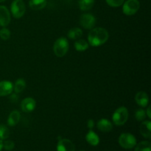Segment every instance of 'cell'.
Wrapping results in <instances>:
<instances>
[{"mask_svg":"<svg viewBox=\"0 0 151 151\" xmlns=\"http://www.w3.org/2000/svg\"><path fill=\"white\" fill-rule=\"evenodd\" d=\"M81 151H86V150H81Z\"/></svg>","mask_w":151,"mask_h":151,"instance_id":"cell-32","label":"cell"},{"mask_svg":"<svg viewBox=\"0 0 151 151\" xmlns=\"http://www.w3.org/2000/svg\"><path fill=\"white\" fill-rule=\"evenodd\" d=\"M13 90V85L8 81H0V97L7 96L12 93Z\"/></svg>","mask_w":151,"mask_h":151,"instance_id":"cell-11","label":"cell"},{"mask_svg":"<svg viewBox=\"0 0 151 151\" xmlns=\"http://www.w3.org/2000/svg\"><path fill=\"white\" fill-rule=\"evenodd\" d=\"M68 50H69V42L66 38L61 37L58 38L54 43L53 51L57 57H63L67 53Z\"/></svg>","mask_w":151,"mask_h":151,"instance_id":"cell-2","label":"cell"},{"mask_svg":"<svg viewBox=\"0 0 151 151\" xmlns=\"http://www.w3.org/2000/svg\"><path fill=\"white\" fill-rule=\"evenodd\" d=\"M26 88V81L23 78H19L15 83L14 86H13V90L16 94L21 93Z\"/></svg>","mask_w":151,"mask_h":151,"instance_id":"cell-19","label":"cell"},{"mask_svg":"<svg viewBox=\"0 0 151 151\" xmlns=\"http://www.w3.org/2000/svg\"><path fill=\"white\" fill-rule=\"evenodd\" d=\"M20 113L18 111H13L8 116L7 125L10 127L16 125L20 120Z\"/></svg>","mask_w":151,"mask_h":151,"instance_id":"cell-16","label":"cell"},{"mask_svg":"<svg viewBox=\"0 0 151 151\" xmlns=\"http://www.w3.org/2000/svg\"><path fill=\"white\" fill-rule=\"evenodd\" d=\"M11 32L7 28L3 27L2 29H0V38L4 41H7L10 38Z\"/></svg>","mask_w":151,"mask_h":151,"instance_id":"cell-24","label":"cell"},{"mask_svg":"<svg viewBox=\"0 0 151 151\" xmlns=\"http://www.w3.org/2000/svg\"><path fill=\"white\" fill-rule=\"evenodd\" d=\"M5 0H0V2H3V1H4Z\"/></svg>","mask_w":151,"mask_h":151,"instance_id":"cell-31","label":"cell"},{"mask_svg":"<svg viewBox=\"0 0 151 151\" xmlns=\"http://www.w3.org/2000/svg\"><path fill=\"white\" fill-rule=\"evenodd\" d=\"M10 12L5 6L0 5V26L5 27L10 24Z\"/></svg>","mask_w":151,"mask_h":151,"instance_id":"cell-10","label":"cell"},{"mask_svg":"<svg viewBox=\"0 0 151 151\" xmlns=\"http://www.w3.org/2000/svg\"><path fill=\"white\" fill-rule=\"evenodd\" d=\"M57 151H75V146L71 140L60 139L58 142Z\"/></svg>","mask_w":151,"mask_h":151,"instance_id":"cell-9","label":"cell"},{"mask_svg":"<svg viewBox=\"0 0 151 151\" xmlns=\"http://www.w3.org/2000/svg\"><path fill=\"white\" fill-rule=\"evenodd\" d=\"M83 35V31L81 28L75 27L72 28L68 32V36L69 38L72 40H77L81 38V37Z\"/></svg>","mask_w":151,"mask_h":151,"instance_id":"cell-21","label":"cell"},{"mask_svg":"<svg viewBox=\"0 0 151 151\" xmlns=\"http://www.w3.org/2000/svg\"><path fill=\"white\" fill-rule=\"evenodd\" d=\"M36 106V102L32 97H26L21 103V109L25 113H30L33 111Z\"/></svg>","mask_w":151,"mask_h":151,"instance_id":"cell-8","label":"cell"},{"mask_svg":"<svg viewBox=\"0 0 151 151\" xmlns=\"http://www.w3.org/2000/svg\"><path fill=\"white\" fill-rule=\"evenodd\" d=\"M135 117L137 121H143L146 117V112L142 109H137L135 113Z\"/></svg>","mask_w":151,"mask_h":151,"instance_id":"cell-25","label":"cell"},{"mask_svg":"<svg viewBox=\"0 0 151 151\" xmlns=\"http://www.w3.org/2000/svg\"><path fill=\"white\" fill-rule=\"evenodd\" d=\"M140 7V3L138 0H127L123 4L122 11L126 16H132L137 13Z\"/></svg>","mask_w":151,"mask_h":151,"instance_id":"cell-6","label":"cell"},{"mask_svg":"<svg viewBox=\"0 0 151 151\" xmlns=\"http://www.w3.org/2000/svg\"><path fill=\"white\" fill-rule=\"evenodd\" d=\"M86 139L88 144L92 146H97L100 143V138H99L98 135L95 132H94L92 130H90L88 134H86Z\"/></svg>","mask_w":151,"mask_h":151,"instance_id":"cell-15","label":"cell"},{"mask_svg":"<svg viewBox=\"0 0 151 151\" xmlns=\"http://www.w3.org/2000/svg\"><path fill=\"white\" fill-rule=\"evenodd\" d=\"M128 111L125 107H119L116 109L112 116L114 123L116 125H123L128 119Z\"/></svg>","mask_w":151,"mask_h":151,"instance_id":"cell-3","label":"cell"},{"mask_svg":"<svg viewBox=\"0 0 151 151\" xmlns=\"http://www.w3.org/2000/svg\"><path fill=\"white\" fill-rule=\"evenodd\" d=\"M139 132L143 137L146 139L151 138V122L145 120L142 122L139 127Z\"/></svg>","mask_w":151,"mask_h":151,"instance_id":"cell-13","label":"cell"},{"mask_svg":"<svg viewBox=\"0 0 151 151\" xmlns=\"http://www.w3.org/2000/svg\"><path fill=\"white\" fill-rule=\"evenodd\" d=\"M87 126H88V128H89L90 130L92 129V128L94 127V120H93V119H89V120L88 121V122H87Z\"/></svg>","mask_w":151,"mask_h":151,"instance_id":"cell-28","label":"cell"},{"mask_svg":"<svg viewBox=\"0 0 151 151\" xmlns=\"http://www.w3.org/2000/svg\"><path fill=\"white\" fill-rule=\"evenodd\" d=\"M29 5L33 10H42L47 5V0H29Z\"/></svg>","mask_w":151,"mask_h":151,"instance_id":"cell-17","label":"cell"},{"mask_svg":"<svg viewBox=\"0 0 151 151\" xmlns=\"http://www.w3.org/2000/svg\"><path fill=\"white\" fill-rule=\"evenodd\" d=\"M135 100L139 106L142 108H145L149 103L148 95L145 91H139L136 94Z\"/></svg>","mask_w":151,"mask_h":151,"instance_id":"cell-12","label":"cell"},{"mask_svg":"<svg viewBox=\"0 0 151 151\" xmlns=\"http://www.w3.org/2000/svg\"><path fill=\"white\" fill-rule=\"evenodd\" d=\"M89 47V44L83 39H77L75 42V48L78 52H83Z\"/></svg>","mask_w":151,"mask_h":151,"instance_id":"cell-18","label":"cell"},{"mask_svg":"<svg viewBox=\"0 0 151 151\" xmlns=\"http://www.w3.org/2000/svg\"><path fill=\"white\" fill-rule=\"evenodd\" d=\"M109 37V32L103 27L91 29L88 35V44L94 47H100L108 41Z\"/></svg>","mask_w":151,"mask_h":151,"instance_id":"cell-1","label":"cell"},{"mask_svg":"<svg viewBox=\"0 0 151 151\" xmlns=\"http://www.w3.org/2000/svg\"><path fill=\"white\" fill-rule=\"evenodd\" d=\"M10 137V131L8 128L4 125H0V139H7Z\"/></svg>","mask_w":151,"mask_h":151,"instance_id":"cell-23","label":"cell"},{"mask_svg":"<svg viewBox=\"0 0 151 151\" xmlns=\"http://www.w3.org/2000/svg\"><path fill=\"white\" fill-rule=\"evenodd\" d=\"M80 24L81 26L86 29H91L94 28L96 24V19L92 14L85 13L81 16Z\"/></svg>","mask_w":151,"mask_h":151,"instance_id":"cell-7","label":"cell"},{"mask_svg":"<svg viewBox=\"0 0 151 151\" xmlns=\"http://www.w3.org/2000/svg\"><path fill=\"white\" fill-rule=\"evenodd\" d=\"M109 6L113 7H117L122 5L125 0H106Z\"/></svg>","mask_w":151,"mask_h":151,"instance_id":"cell-26","label":"cell"},{"mask_svg":"<svg viewBox=\"0 0 151 151\" xmlns=\"http://www.w3.org/2000/svg\"><path fill=\"white\" fill-rule=\"evenodd\" d=\"M2 148H3V142L2 140L0 139V151H1Z\"/></svg>","mask_w":151,"mask_h":151,"instance_id":"cell-30","label":"cell"},{"mask_svg":"<svg viewBox=\"0 0 151 151\" xmlns=\"http://www.w3.org/2000/svg\"><path fill=\"white\" fill-rule=\"evenodd\" d=\"M150 106H149L148 108H147V113H146V116H147V117L149 118V119H150L151 118V114H150Z\"/></svg>","mask_w":151,"mask_h":151,"instance_id":"cell-29","label":"cell"},{"mask_svg":"<svg viewBox=\"0 0 151 151\" xmlns=\"http://www.w3.org/2000/svg\"><path fill=\"white\" fill-rule=\"evenodd\" d=\"M97 127L102 132H110L113 129V125L111 122L107 119H101L98 121Z\"/></svg>","mask_w":151,"mask_h":151,"instance_id":"cell-14","label":"cell"},{"mask_svg":"<svg viewBox=\"0 0 151 151\" xmlns=\"http://www.w3.org/2000/svg\"><path fill=\"white\" fill-rule=\"evenodd\" d=\"M134 151H151V144L149 141H142L139 143Z\"/></svg>","mask_w":151,"mask_h":151,"instance_id":"cell-22","label":"cell"},{"mask_svg":"<svg viewBox=\"0 0 151 151\" xmlns=\"http://www.w3.org/2000/svg\"><path fill=\"white\" fill-rule=\"evenodd\" d=\"M12 15L16 19H20L24 15L26 6L23 0H13L10 7Z\"/></svg>","mask_w":151,"mask_h":151,"instance_id":"cell-5","label":"cell"},{"mask_svg":"<svg viewBox=\"0 0 151 151\" xmlns=\"http://www.w3.org/2000/svg\"><path fill=\"white\" fill-rule=\"evenodd\" d=\"M15 147V144L13 141L11 140H6L3 142V147L6 150L10 151L13 150Z\"/></svg>","mask_w":151,"mask_h":151,"instance_id":"cell-27","label":"cell"},{"mask_svg":"<svg viewBox=\"0 0 151 151\" xmlns=\"http://www.w3.org/2000/svg\"><path fill=\"white\" fill-rule=\"evenodd\" d=\"M94 4V0H79V7L83 11L91 10Z\"/></svg>","mask_w":151,"mask_h":151,"instance_id":"cell-20","label":"cell"},{"mask_svg":"<svg viewBox=\"0 0 151 151\" xmlns=\"http://www.w3.org/2000/svg\"><path fill=\"white\" fill-rule=\"evenodd\" d=\"M119 145L124 149H132L137 145V139L130 133H124L119 137Z\"/></svg>","mask_w":151,"mask_h":151,"instance_id":"cell-4","label":"cell"}]
</instances>
